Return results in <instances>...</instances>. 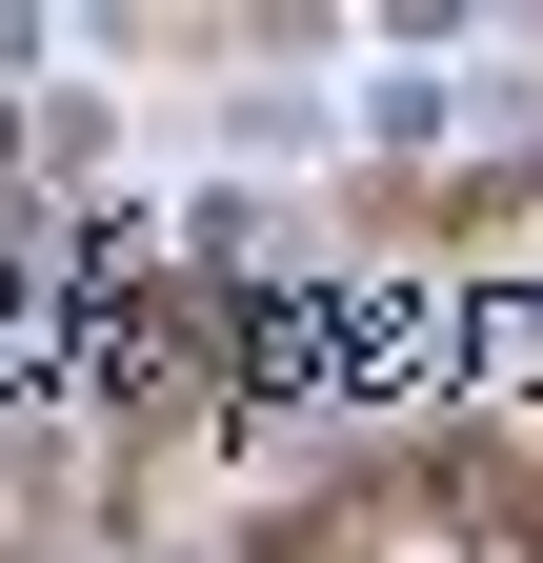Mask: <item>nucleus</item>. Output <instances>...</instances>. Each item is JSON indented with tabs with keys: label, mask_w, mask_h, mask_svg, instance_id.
<instances>
[{
	"label": "nucleus",
	"mask_w": 543,
	"mask_h": 563,
	"mask_svg": "<svg viewBox=\"0 0 543 563\" xmlns=\"http://www.w3.org/2000/svg\"><path fill=\"white\" fill-rule=\"evenodd\" d=\"M383 543H402V523L363 504V483H343V463H302L282 504H242V543H222V563H383Z\"/></svg>",
	"instance_id": "obj_1"
}]
</instances>
